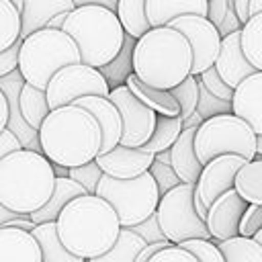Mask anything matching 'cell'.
<instances>
[{
  "instance_id": "f5cc1de1",
  "label": "cell",
  "mask_w": 262,
  "mask_h": 262,
  "mask_svg": "<svg viewBox=\"0 0 262 262\" xmlns=\"http://www.w3.org/2000/svg\"><path fill=\"white\" fill-rule=\"evenodd\" d=\"M256 158H262V135H256Z\"/></svg>"
},
{
  "instance_id": "6da1fadb",
  "label": "cell",
  "mask_w": 262,
  "mask_h": 262,
  "mask_svg": "<svg viewBox=\"0 0 262 262\" xmlns=\"http://www.w3.org/2000/svg\"><path fill=\"white\" fill-rule=\"evenodd\" d=\"M41 154L59 168H78L100 154V127L96 119L76 104L49 111L37 131Z\"/></svg>"
},
{
  "instance_id": "7dc6e473",
  "label": "cell",
  "mask_w": 262,
  "mask_h": 262,
  "mask_svg": "<svg viewBox=\"0 0 262 262\" xmlns=\"http://www.w3.org/2000/svg\"><path fill=\"white\" fill-rule=\"evenodd\" d=\"M76 6H86V4H96V6H104L108 10L117 8V0H72Z\"/></svg>"
},
{
  "instance_id": "7c38bea8",
  "label": "cell",
  "mask_w": 262,
  "mask_h": 262,
  "mask_svg": "<svg viewBox=\"0 0 262 262\" xmlns=\"http://www.w3.org/2000/svg\"><path fill=\"white\" fill-rule=\"evenodd\" d=\"M168 27L180 31L192 49V76L203 74L205 70L213 68L219 47H221V33L219 29L207 18L199 14H184L168 23Z\"/></svg>"
},
{
  "instance_id": "9a60e30c",
  "label": "cell",
  "mask_w": 262,
  "mask_h": 262,
  "mask_svg": "<svg viewBox=\"0 0 262 262\" xmlns=\"http://www.w3.org/2000/svg\"><path fill=\"white\" fill-rule=\"evenodd\" d=\"M156 154H149L141 147H123L117 145L106 154H98L94 158L96 166L102 170V174L117 178V180H131L139 174L147 172L154 164Z\"/></svg>"
},
{
  "instance_id": "681fc988",
  "label": "cell",
  "mask_w": 262,
  "mask_h": 262,
  "mask_svg": "<svg viewBox=\"0 0 262 262\" xmlns=\"http://www.w3.org/2000/svg\"><path fill=\"white\" fill-rule=\"evenodd\" d=\"M66 16H68V12H61V14L53 16V18H51V20L47 23V27H45V29H61V25H63Z\"/></svg>"
},
{
  "instance_id": "484cf974",
  "label": "cell",
  "mask_w": 262,
  "mask_h": 262,
  "mask_svg": "<svg viewBox=\"0 0 262 262\" xmlns=\"http://www.w3.org/2000/svg\"><path fill=\"white\" fill-rule=\"evenodd\" d=\"M233 190L248 203L262 207V158L246 162L233 178Z\"/></svg>"
},
{
  "instance_id": "8992f818",
  "label": "cell",
  "mask_w": 262,
  "mask_h": 262,
  "mask_svg": "<svg viewBox=\"0 0 262 262\" xmlns=\"http://www.w3.org/2000/svg\"><path fill=\"white\" fill-rule=\"evenodd\" d=\"M70 63H80V51L61 29H41L20 39L18 72L25 84L45 90L49 80Z\"/></svg>"
},
{
  "instance_id": "c3c4849f",
  "label": "cell",
  "mask_w": 262,
  "mask_h": 262,
  "mask_svg": "<svg viewBox=\"0 0 262 262\" xmlns=\"http://www.w3.org/2000/svg\"><path fill=\"white\" fill-rule=\"evenodd\" d=\"M6 127H8V102H6V98H4V94L0 90V133Z\"/></svg>"
},
{
  "instance_id": "60d3db41",
  "label": "cell",
  "mask_w": 262,
  "mask_h": 262,
  "mask_svg": "<svg viewBox=\"0 0 262 262\" xmlns=\"http://www.w3.org/2000/svg\"><path fill=\"white\" fill-rule=\"evenodd\" d=\"M147 262H199V260L190 252H186L184 248L174 246V244H168L166 248L158 250Z\"/></svg>"
},
{
  "instance_id": "b9f144b4",
  "label": "cell",
  "mask_w": 262,
  "mask_h": 262,
  "mask_svg": "<svg viewBox=\"0 0 262 262\" xmlns=\"http://www.w3.org/2000/svg\"><path fill=\"white\" fill-rule=\"evenodd\" d=\"M145 244H158V242H166L164 239V235H162V229H160V225H158V219H156V213L151 215V217H147L145 221H141L139 225H135V227H131Z\"/></svg>"
},
{
  "instance_id": "7402d4cb",
  "label": "cell",
  "mask_w": 262,
  "mask_h": 262,
  "mask_svg": "<svg viewBox=\"0 0 262 262\" xmlns=\"http://www.w3.org/2000/svg\"><path fill=\"white\" fill-rule=\"evenodd\" d=\"M209 0H145V16L149 27H164L184 14L207 16Z\"/></svg>"
},
{
  "instance_id": "4dcf8cb0",
  "label": "cell",
  "mask_w": 262,
  "mask_h": 262,
  "mask_svg": "<svg viewBox=\"0 0 262 262\" xmlns=\"http://www.w3.org/2000/svg\"><path fill=\"white\" fill-rule=\"evenodd\" d=\"M147 244L133 229L123 227L121 233H119V237H117V242H115V246L106 254H102L98 258H92V260H86V262H135L137 254Z\"/></svg>"
},
{
  "instance_id": "f6af8a7d",
  "label": "cell",
  "mask_w": 262,
  "mask_h": 262,
  "mask_svg": "<svg viewBox=\"0 0 262 262\" xmlns=\"http://www.w3.org/2000/svg\"><path fill=\"white\" fill-rule=\"evenodd\" d=\"M20 147H23V145H20V141L16 139V135H14L12 131L4 129V131L0 133V160H2L4 156H8V154L20 149Z\"/></svg>"
},
{
  "instance_id": "836d02e7",
  "label": "cell",
  "mask_w": 262,
  "mask_h": 262,
  "mask_svg": "<svg viewBox=\"0 0 262 262\" xmlns=\"http://www.w3.org/2000/svg\"><path fill=\"white\" fill-rule=\"evenodd\" d=\"M170 94L174 96V100L180 106V119L182 123L192 117L196 113V102H199V84H196V76H186L178 86H174L170 90Z\"/></svg>"
},
{
  "instance_id": "ab89813d",
  "label": "cell",
  "mask_w": 262,
  "mask_h": 262,
  "mask_svg": "<svg viewBox=\"0 0 262 262\" xmlns=\"http://www.w3.org/2000/svg\"><path fill=\"white\" fill-rule=\"evenodd\" d=\"M260 229H262V207L260 205H248L244 215H242V221H239V227H237V235L254 237Z\"/></svg>"
},
{
  "instance_id": "277c9868",
  "label": "cell",
  "mask_w": 262,
  "mask_h": 262,
  "mask_svg": "<svg viewBox=\"0 0 262 262\" xmlns=\"http://www.w3.org/2000/svg\"><path fill=\"white\" fill-rule=\"evenodd\" d=\"M53 186V164L41 151L20 147L0 160V203L6 209L31 215L49 201Z\"/></svg>"
},
{
  "instance_id": "d6a6232c",
  "label": "cell",
  "mask_w": 262,
  "mask_h": 262,
  "mask_svg": "<svg viewBox=\"0 0 262 262\" xmlns=\"http://www.w3.org/2000/svg\"><path fill=\"white\" fill-rule=\"evenodd\" d=\"M20 41V10L10 0H0V51Z\"/></svg>"
},
{
  "instance_id": "e575fe53",
  "label": "cell",
  "mask_w": 262,
  "mask_h": 262,
  "mask_svg": "<svg viewBox=\"0 0 262 262\" xmlns=\"http://www.w3.org/2000/svg\"><path fill=\"white\" fill-rule=\"evenodd\" d=\"M196 84H199L196 113L203 117V121H205V119H211V117H217V115H223V113H231V102L221 100V98L209 94V92L203 88V84H201L199 80H196Z\"/></svg>"
},
{
  "instance_id": "816d5d0a",
  "label": "cell",
  "mask_w": 262,
  "mask_h": 262,
  "mask_svg": "<svg viewBox=\"0 0 262 262\" xmlns=\"http://www.w3.org/2000/svg\"><path fill=\"white\" fill-rule=\"evenodd\" d=\"M256 12H262V0H252L250 2V14H256Z\"/></svg>"
},
{
  "instance_id": "7a4b0ae2",
  "label": "cell",
  "mask_w": 262,
  "mask_h": 262,
  "mask_svg": "<svg viewBox=\"0 0 262 262\" xmlns=\"http://www.w3.org/2000/svg\"><path fill=\"white\" fill-rule=\"evenodd\" d=\"M55 229L70 254L92 260L115 246L123 227L106 201L96 194H82L61 209L55 219Z\"/></svg>"
},
{
  "instance_id": "ba28073f",
  "label": "cell",
  "mask_w": 262,
  "mask_h": 262,
  "mask_svg": "<svg viewBox=\"0 0 262 262\" xmlns=\"http://www.w3.org/2000/svg\"><path fill=\"white\" fill-rule=\"evenodd\" d=\"M94 194L113 207L121 227L127 229L151 217L160 203V192L149 172H143L131 180H117L102 174Z\"/></svg>"
},
{
  "instance_id": "f35d334b",
  "label": "cell",
  "mask_w": 262,
  "mask_h": 262,
  "mask_svg": "<svg viewBox=\"0 0 262 262\" xmlns=\"http://www.w3.org/2000/svg\"><path fill=\"white\" fill-rule=\"evenodd\" d=\"M147 172L151 174V178H154V182H156V186H158L160 196H162V194H166L168 190H172L174 186H178V184H180V180H178V176L174 174V170H172L170 166H166V164L156 162V160H154V164L149 166V170H147Z\"/></svg>"
},
{
  "instance_id": "db71d44e",
  "label": "cell",
  "mask_w": 262,
  "mask_h": 262,
  "mask_svg": "<svg viewBox=\"0 0 262 262\" xmlns=\"http://www.w3.org/2000/svg\"><path fill=\"white\" fill-rule=\"evenodd\" d=\"M254 239H256V242H258V244L262 246V229H260V231H258V233L254 235Z\"/></svg>"
},
{
  "instance_id": "ffe728a7",
  "label": "cell",
  "mask_w": 262,
  "mask_h": 262,
  "mask_svg": "<svg viewBox=\"0 0 262 262\" xmlns=\"http://www.w3.org/2000/svg\"><path fill=\"white\" fill-rule=\"evenodd\" d=\"M76 4L72 0H23L20 6V39L47 27V23L61 14L72 12Z\"/></svg>"
},
{
  "instance_id": "ac0fdd59",
  "label": "cell",
  "mask_w": 262,
  "mask_h": 262,
  "mask_svg": "<svg viewBox=\"0 0 262 262\" xmlns=\"http://www.w3.org/2000/svg\"><path fill=\"white\" fill-rule=\"evenodd\" d=\"M74 104L80 106V108H86L96 119V123L100 127V135H102L100 154H106V151H111L113 147L119 145L121 133H123V121H121V115H119L117 106L108 98H104V96H84V98H78Z\"/></svg>"
},
{
  "instance_id": "e0dca14e",
  "label": "cell",
  "mask_w": 262,
  "mask_h": 262,
  "mask_svg": "<svg viewBox=\"0 0 262 262\" xmlns=\"http://www.w3.org/2000/svg\"><path fill=\"white\" fill-rule=\"evenodd\" d=\"M213 68L217 70L219 78L229 88H235L242 80H246L248 76H252L256 72L248 63V59L244 57V51L239 45V31H231V33H225L221 37L219 55H217Z\"/></svg>"
},
{
  "instance_id": "d590c367",
  "label": "cell",
  "mask_w": 262,
  "mask_h": 262,
  "mask_svg": "<svg viewBox=\"0 0 262 262\" xmlns=\"http://www.w3.org/2000/svg\"><path fill=\"white\" fill-rule=\"evenodd\" d=\"M180 248L190 252L199 262H225L221 250L213 239H188V242H182Z\"/></svg>"
},
{
  "instance_id": "d4e9b609",
  "label": "cell",
  "mask_w": 262,
  "mask_h": 262,
  "mask_svg": "<svg viewBox=\"0 0 262 262\" xmlns=\"http://www.w3.org/2000/svg\"><path fill=\"white\" fill-rule=\"evenodd\" d=\"M31 235L35 237V242L39 244L41 250V260L43 262H86L74 254H70L63 244L57 237V229H55V221L53 223H41L35 225V229L31 231Z\"/></svg>"
},
{
  "instance_id": "8fae6325",
  "label": "cell",
  "mask_w": 262,
  "mask_h": 262,
  "mask_svg": "<svg viewBox=\"0 0 262 262\" xmlns=\"http://www.w3.org/2000/svg\"><path fill=\"white\" fill-rule=\"evenodd\" d=\"M108 100L117 106L121 121H123V133L119 145L123 147H141L147 143L156 129V113L147 108L143 102H139L125 84H117L108 92Z\"/></svg>"
},
{
  "instance_id": "74e56055",
  "label": "cell",
  "mask_w": 262,
  "mask_h": 262,
  "mask_svg": "<svg viewBox=\"0 0 262 262\" xmlns=\"http://www.w3.org/2000/svg\"><path fill=\"white\" fill-rule=\"evenodd\" d=\"M196 80L203 84V88H205L209 94H213V96H217V98H221V100L231 102L233 88H229V86L219 78V74H217V70H215V68L205 70L203 74H199V76H196Z\"/></svg>"
},
{
  "instance_id": "ee69618b",
  "label": "cell",
  "mask_w": 262,
  "mask_h": 262,
  "mask_svg": "<svg viewBox=\"0 0 262 262\" xmlns=\"http://www.w3.org/2000/svg\"><path fill=\"white\" fill-rule=\"evenodd\" d=\"M227 8H229V2L227 0H209V6H207V18L219 29L227 16Z\"/></svg>"
},
{
  "instance_id": "f546056e",
  "label": "cell",
  "mask_w": 262,
  "mask_h": 262,
  "mask_svg": "<svg viewBox=\"0 0 262 262\" xmlns=\"http://www.w3.org/2000/svg\"><path fill=\"white\" fill-rule=\"evenodd\" d=\"M184 125L180 117H162L156 115V129L151 133V137L147 139V143L141 145V149L149 151V154H160V151H168L174 141L178 139V135L182 133Z\"/></svg>"
},
{
  "instance_id": "83f0119b",
  "label": "cell",
  "mask_w": 262,
  "mask_h": 262,
  "mask_svg": "<svg viewBox=\"0 0 262 262\" xmlns=\"http://www.w3.org/2000/svg\"><path fill=\"white\" fill-rule=\"evenodd\" d=\"M115 14L125 35H129L135 41L151 29L145 16V0H117Z\"/></svg>"
},
{
  "instance_id": "603a6c76",
  "label": "cell",
  "mask_w": 262,
  "mask_h": 262,
  "mask_svg": "<svg viewBox=\"0 0 262 262\" xmlns=\"http://www.w3.org/2000/svg\"><path fill=\"white\" fill-rule=\"evenodd\" d=\"M129 92L139 100L143 102L147 108H151L156 115H162V117H180V106L178 102L174 100V96L170 94V90H162V88H154V86H147L143 84L133 72L125 78L123 82Z\"/></svg>"
},
{
  "instance_id": "2e32d148",
  "label": "cell",
  "mask_w": 262,
  "mask_h": 262,
  "mask_svg": "<svg viewBox=\"0 0 262 262\" xmlns=\"http://www.w3.org/2000/svg\"><path fill=\"white\" fill-rule=\"evenodd\" d=\"M231 113L246 121L256 135H262V72H254L233 88Z\"/></svg>"
},
{
  "instance_id": "7bdbcfd3",
  "label": "cell",
  "mask_w": 262,
  "mask_h": 262,
  "mask_svg": "<svg viewBox=\"0 0 262 262\" xmlns=\"http://www.w3.org/2000/svg\"><path fill=\"white\" fill-rule=\"evenodd\" d=\"M18 49H20V41H16L6 51H0V78L18 70Z\"/></svg>"
},
{
  "instance_id": "52a82bcc",
  "label": "cell",
  "mask_w": 262,
  "mask_h": 262,
  "mask_svg": "<svg viewBox=\"0 0 262 262\" xmlns=\"http://www.w3.org/2000/svg\"><path fill=\"white\" fill-rule=\"evenodd\" d=\"M194 154L201 166L225 154H233L250 162L256 158V133L233 113H223L205 119L196 127Z\"/></svg>"
},
{
  "instance_id": "1f68e13d",
  "label": "cell",
  "mask_w": 262,
  "mask_h": 262,
  "mask_svg": "<svg viewBox=\"0 0 262 262\" xmlns=\"http://www.w3.org/2000/svg\"><path fill=\"white\" fill-rule=\"evenodd\" d=\"M225 262H262V246L254 237L235 235L225 242H217Z\"/></svg>"
},
{
  "instance_id": "5b68a950",
  "label": "cell",
  "mask_w": 262,
  "mask_h": 262,
  "mask_svg": "<svg viewBox=\"0 0 262 262\" xmlns=\"http://www.w3.org/2000/svg\"><path fill=\"white\" fill-rule=\"evenodd\" d=\"M61 31L76 43L80 63L96 70L108 66L125 45V31L115 10L96 4L76 6L68 12Z\"/></svg>"
},
{
  "instance_id": "44dd1931",
  "label": "cell",
  "mask_w": 262,
  "mask_h": 262,
  "mask_svg": "<svg viewBox=\"0 0 262 262\" xmlns=\"http://www.w3.org/2000/svg\"><path fill=\"white\" fill-rule=\"evenodd\" d=\"M0 262H43L31 231L0 227Z\"/></svg>"
},
{
  "instance_id": "5bb4252c",
  "label": "cell",
  "mask_w": 262,
  "mask_h": 262,
  "mask_svg": "<svg viewBox=\"0 0 262 262\" xmlns=\"http://www.w3.org/2000/svg\"><path fill=\"white\" fill-rule=\"evenodd\" d=\"M246 207H248V203L233 188L223 192L221 196H217L209 205L205 225H207V231L215 244L231 239L237 235V227H239V221H242Z\"/></svg>"
},
{
  "instance_id": "11a10c76",
  "label": "cell",
  "mask_w": 262,
  "mask_h": 262,
  "mask_svg": "<svg viewBox=\"0 0 262 262\" xmlns=\"http://www.w3.org/2000/svg\"><path fill=\"white\" fill-rule=\"evenodd\" d=\"M10 2H12V4H14L18 10H20V6H23V0H10Z\"/></svg>"
},
{
  "instance_id": "3957f363",
  "label": "cell",
  "mask_w": 262,
  "mask_h": 262,
  "mask_svg": "<svg viewBox=\"0 0 262 262\" xmlns=\"http://www.w3.org/2000/svg\"><path fill=\"white\" fill-rule=\"evenodd\" d=\"M192 70V49L186 37L164 25L151 27L131 49V72L147 86L172 90Z\"/></svg>"
},
{
  "instance_id": "bcb514c9",
  "label": "cell",
  "mask_w": 262,
  "mask_h": 262,
  "mask_svg": "<svg viewBox=\"0 0 262 262\" xmlns=\"http://www.w3.org/2000/svg\"><path fill=\"white\" fill-rule=\"evenodd\" d=\"M250 2L252 0H233V14L239 20V25H244L250 18Z\"/></svg>"
},
{
  "instance_id": "30bf717a",
  "label": "cell",
  "mask_w": 262,
  "mask_h": 262,
  "mask_svg": "<svg viewBox=\"0 0 262 262\" xmlns=\"http://www.w3.org/2000/svg\"><path fill=\"white\" fill-rule=\"evenodd\" d=\"M108 92H111V84L104 80L100 70L84 63H70L61 68L45 88L47 104L51 111L74 104L78 98H84V96L108 98Z\"/></svg>"
},
{
  "instance_id": "9c48e42d",
  "label": "cell",
  "mask_w": 262,
  "mask_h": 262,
  "mask_svg": "<svg viewBox=\"0 0 262 262\" xmlns=\"http://www.w3.org/2000/svg\"><path fill=\"white\" fill-rule=\"evenodd\" d=\"M192 196L194 184L182 182L160 196V203L156 207V219L168 244L180 246L188 239H211L205 221L194 211Z\"/></svg>"
},
{
  "instance_id": "d6986e66",
  "label": "cell",
  "mask_w": 262,
  "mask_h": 262,
  "mask_svg": "<svg viewBox=\"0 0 262 262\" xmlns=\"http://www.w3.org/2000/svg\"><path fill=\"white\" fill-rule=\"evenodd\" d=\"M194 133L196 127H184L174 145L168 149L170 154V168L178 176L182 184H196L201 176V162L194 154Z\"/></svg>"
},
{
  "instance_id": "f907efd6",
  "label": "cell",
  "mask_w": 262,
  "mask_h": 262,
  "mask_svg": "<svg viewBox=\"0 0 262 262\" xmlns=\"http://www.w3.org/2000/svg\"><path fill=\"white\" fill-rule=\"evenodd\" d=\"M156 162L170 166V154H168V151H160V154H156Z\"/></svg>"
},
{
  "instance_id": "cb8c5ba5",
  "label": "cell",
  "mask_w": 262,
  "mask_h": 262,
  "mask_svg": "<svg viewBox=\"0 0 262 262\" xmlns=\"http://www.w3.org/2000/svg\"><path fill=\"white\" fill-rule=\"evenodd\" d=\"M82 194H88L78 182H74L72 178H68V176H55V186H53V192H51V196H49V201L41 207V209H37L35 213H31L29 217H31V221L35 223V225H41V223H53L55 219H57V215L61 213V209L70 203V201H74L76 196H82Z\"/></svg>"
},
{
  "instance_id": "f1b7e54d",
  "label": "cell",
  "mask_w": 262,
  "mask_h": 262,
  "mask_svg": "<svg viewBox=\"0 0 262 262\" xmlns=\"http://www.w3.org/2000/svg\"><path fill=\"white\" fill-rule=\"evenodd\" d=\"M239 45L248 63L262 72V12L250 14V18L239 29Z\"/></svg>"
},
{
  "instance_id": "4316f807",
  "label": "cell",
  "mask_w": 262,
  "mask_h": 262,
  "mask_svg": "<svg viewBox=\"0 0 262 262\" xmlns=\"http://www.w3.org/2000/svg\"><path fill=\"white\" fill-rule=\"evenodd\" d=\"M18 108H20V115H23L25 123L35 131H39L41 123L45 121V117L51 111L49 104H47L45 90H39L31 84H23L20 94H18Z\"/></svg>"
},
{
  "instance_id": "8d00e7d4",
  "label": "cell",
  "mask_w": 262,
  "mask_h": 262,
  "mask_svg": "<svg viewBox=\"0 0 262 262\" xmlns=\"http://www.w3.org/2000/svg\"><path fill=\"white\" fill-rule=\"evenodd\" d=\"M68 178H72L74 182H78L88 194H94L98 180L102 178V170L96 166V162H88L84 166L78 168H70L68 170Z\"/></svg>"
},
{
  "instance_id": "4fadbf2b",
  "label": "cell",
  "mask_w": 262,
  "mask_h": 262,
  "mask_svg": "<svg viewBox=\"0 0 262 262\" xmlns=\"http://www.w3.org/2000/svg\"><path fill=\"white\" fill-rule=\"evenodd\" d=\"M244 164H246L244 158L225 154V156H219L203 166L201 176L194 184V194L201 199V203L207 209L217 196H221L223 192L233 188V178Z\"/></svg>"
}]
</instances>
